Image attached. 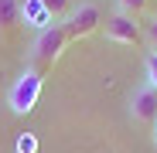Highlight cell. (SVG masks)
I'll list each match as a JSON object with an SVG mask.
<instances>
[{"mask_svg": "<svg viewBox=\"0 0 157 153\" xmlns=\"http://www.w3.org/2000/svg\"><path fill=\"white\" fill-rule=\"evenodd\" d=\"M65 44H68V34H65L62 24H51V27L38 31V38L31 41V51H28L31 68H38V71H41V68H51V65L62 58Z\"/></svg>", "mask_w": 157, "mask_h": 153, "instance_id": "cell-1", "label": "cell"}, {"mask_svg": "<svg viewBox=\"0 0 157 153\" xmlns=\"http://www.w3.org/2000/svg\"><path fill=\"white\" fill-rule=\"evenodd\" d=\"M41 71L38 68H24L17 78H14V85L7 89V106H10V112H17V116H28L34 106H38V95H41Z\"/></svg>", "mask_w": 157, "mask_h": 153, "instance_id": "cell-2", "label": "cell"}, {"mask_svg": "<svg viewBox=\"0 0 157 153\" xmlns=\"http://www.w3.org/2000/svg\"><path fill=\"white\" fill-rule=\"evenodd\" d=\"M99 24H102V17H99V7L96 4H78V7L68 10V17L62 20V27H65L68 41H78V38H89Z\"/></svg>", "mask_w": 157, "mask_h": 153, "instance_id": "cell-3", "label": "cell"}, {"mask_svg": "<svg viewBox=\"0 0 157 153\" xmlns=\"http://www.w3.org/2000/svg\"><path fill=\"white\" fill-rule=\"evenodd\" d=\"M106 38L109 41H120V44H140V24L133 20V14H123L116 10L109 20H106Z\"/></svg>", "mask_w": 157, "mask_h": 153, "instance_id": "cell-4", "label": "cell"}, {"mask_svg": "<svg viewBox=\"0 0 157 153\" xmlns=\"http://www.w3.org/2000/svg\"><path fill=\"white\" fill-rule=\"evenodd\" d=\"M130 116L140 119V122H154L157 119V89L150 82L133 89V95H130Z\"/></svg>", "mask_w": 157, "mask_h": 153, "instance_id": "cell-5", "label": "cell"}, {"mask_svg": "<svg viewBox=\"0 0 157 153\" xmlns=\"http://www.w3.org/2000/svg\"><path fill=\"white\" fill-rule=\"evenodd\" d=\"M21 24L24 27H34V31H44V27H51L58 20H51V14L44 10L41 0H24L21 4Z\"/></svg>", "mask_w": 157, "mask_h": 153, "instance_id": "cell-6", "label": "cell"}, {"mask_svg": "<svg viewBox=\"0 0 157 153\" xmlns=\"http://www.w3.org/2000/svg\"><path fill=\"white\" fill-rule=\"evenodd\" d=\"M21 24V0H0V34L14 31Z\"/></svg>", "mask_w": 157, "mask_h": 153, "instance_id": "cell-7", "label": "cell"}, {"mask_svg": "<svg viewBox=\"0 0 157 153\" xmlns=\"http://www.w3.org/2000/svg\"><path fill=\"white\" fill-rule=\"evenodd\" d=\"M44 4V10L51 14V20H62V17H68V10H72V0H41Z\"/></svg>", "mask_w": 157, "mask_h": 153, "instance_id": "cell-8", "label": "cell"}, {"mask_svg": "<svg viewBox=\"0 0 157 153\" xmlns=\"http://www.w3.org/2000/svg\"><path fill=\"white\" fill-rule=\"evenodd\" d=\"M144 65H147V82L157 89V51H147V61Z\"/></svg>", "mask_w": 157, "mask_h": 153, "instance_id": "cell-9", "label": "cell"}, {"mask_svg": "<svg viewBox=\"0 0 157 153\" xmlns=\"http://www.w3.org/2000/svg\"><path fill=\"white\" fill-rule=\"evenodd\" d=\"M116 4H120L123 14H140V10L147 7V0H116Z\"/></svg>", "mask_w": 157, "mask_h": 153, "instance_id": "cell-10", "label": "cell"}, {"mask_svg": "<svg viewBox=\"0 0 157 153\" xmlns=\"http://www.w3.org/2000/svg\"><path fill=\"white\" fill-rule=\"evenodd\" d=\"M38 150V140L31 136V133H24L21 140H17V153H34Z\"/></svg>", "mask_w": 157, "mask_h": 153, "instance_id": "cell-11", "label": "cell"}, {"mask_svg": "<svg viewBox=\"0 0 157 153\" xmlns=\"http://www.w3.org/2000/svg\"><path fill=\"white\" fill-rule=\"evenodd\" d=\"M147 41H150V51H157V17L147 20Z\"/></svg>", "mask_w": 157, "mask_h": 153, "instance_id": "cell-12", "label": "cell"}, {"mask_svg": "<svg viewBox=\"0 0 157 153\" xmlns=\"http://www.w3.org/2000/svg\"><path fill=\"white\" fill-rule=\"evenodd\" d=\"M154 146H157V119H154Z\"/></svg>", "mask_w": 157, "mask_h": 153, "instance_id": "cell-13", "label": "cell"}]
</instances>
